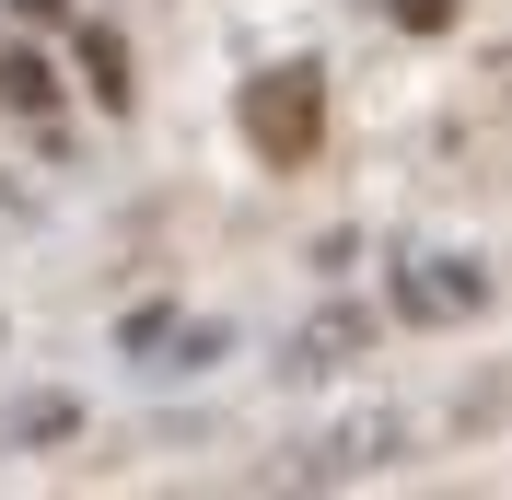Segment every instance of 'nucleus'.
Returning a JSON list of instances; mask_svg holds the SVG:
<instances>
[{
  "label": "nucleus",
  "instance_id": "7ed1b4c3",
  "mask_svg": "<svg viewBox=\"0 0 512 500\" xmlns=\"http://www.w3.org/2000/svg\"><path fill=\"white\" fill-rule=\"evenodd\" d=\"M361 338H373L361 314H326V326H303V373H326V361H338V349H361Z\"/></svg>",
  "mask_w": 512,
  "mask_h": 500
},
{
  "label": "nucleus",
  "instance_id": "f03ea898",
  "mask_svg": "<svg viewBox=\"0 0 512 500\" xmlns=\"http://www.w3.org/2000/svg\"><path fill=\"white\" fill-rule=\"evenodd\" d=\"M70 431H82V407H70V396H24L12 419H0V442H70Z\"/></svg>",
  "mask_w": 512,
  "mask_h": 500
},
{
  "label": "nucleus",
  "instance_id": "f257e3e1",
  "mask_svg": "<svg viewBox=\"0 0 512 500\" xmlns=\"http://www.w3.org/2000/svg\"><path fill=\"white\" fill-rule=\"evenodd\" d=\"M245 128H256V152H303L315 140V70H268V94L245 105Z\"/></svg>",
  "mask_w": 512,
  "mask_h": 500
}]
</instances>
